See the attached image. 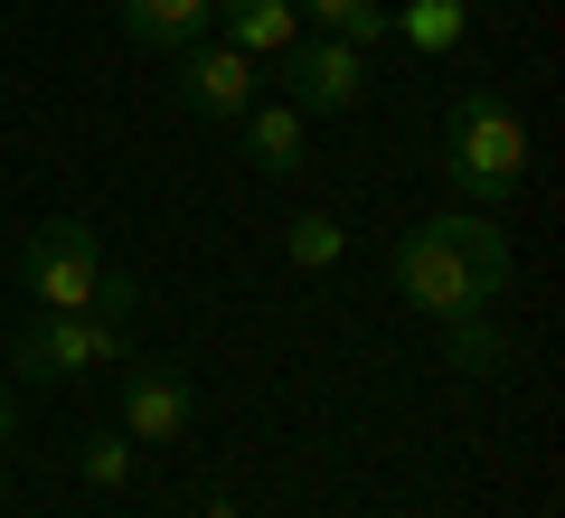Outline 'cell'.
Wrapping results in <instances>:
<instances>
[{
    "label": "cell",
    "mask_w": 565,
    "mask_h": 518,
    "mask_svg": "<svg viewBox=\"0 0 565 518\" xmlns=\"http://www.w3.org/2000/svg\"><path fill=\"white\" fill-rule=\"evenodd\" d=\"M386 274H396V293L415 302L424 320H481L490 302L509 293V274H519V255H509V226L481 218V208H444V218L405 226L396 245H386Z\"/></svg>",
    "instance_id": "obj_1"
},
{
    "label": "cell",
    "mask_w": 565,
    "mask_h": 518,
    "mask_svg": "<svg viewBox=\"0 0 565 518\" xmlns=\"http://www.w3.org/2000/svg\"><path fill=\"white\" fill-rule=\"evenodd\" d=\"M444 180L462 189L471 208H500L509 189L527 180V123L509 114V95H490V85H471V95H452L444 114Z\"/></svg>",
    "instance_id": "obj_2"
},
{
    "label": "cell",
    "mask_w": 565,
    "mask_h": 518,
    "mask_svg": "<svg viewBox=\"0 0 565 518\" xmlns=\"http://www.w3.org/2000/svg\"><path fill=\"white\" fill-rule=\"evenodd\" d=\"M132 359V330L95 311H39L20 339H10V368L20 378H104V368Z\"/></svg>",
    "instance_id": "obj_3"
},
{
    "label": "cell",
    "mask_w": 565,
    "mask_h": 518,
    "mask_svg": "<svg viewBox=\"0 0 565 518\" xmlns=\"http://www.w3.org/2000/svg\"><path fill=\"white\" fill-rule=\"evenodd\" d=\"M95 274H104V245H95V226H85V218L29 226L20 283H29V302H39V311H95Z\"/></svg>",
    "instance_id": "obj_4"
},
{
    "label": "cell",
    "mask_w": 565,
    "mask_h": 518,
    "mask_svg": "<svg viewBox=\"0 0 565 518\" xmlns=\"http://www.w3.org/2000/svg\"><path fill=\"white\" fill-rule=\"evenodd\" d=\"M114 424L141 443V453L189 443V424H199V387H189V368H170V359H122V378H114Z\"/></svg>",
    "instance_id": "obj_5"
},
{
    "label": "cell",
    "mask_w": 565,
    "mask_h": 518,
    "mask_svg": "<svg viewBox=\"0 0 565 518\" xmlns=\"http://www.w3.org/2000/svg\"><path fill=\"white\" fill-rule=\"evenodd\" d=\"M274 66H282V104H302V114H359V95H367V47H349V39H302Z\"/></svg>",
    "instance_id": "obj_6"
},
{
    "label": "cell",
    "mask_w": 565,
    "mask_h": 518,
    "mask_svg": "<svg viewBox=\"0 0 565 518\" xmlns=\"http://www.w3.org/2000/svg\"><path fill=\"white\" fill-rule=\"evenodd\" d=\"M170 95L189 104V114L199 123H236L245 104H255V57H245V47H207V39H189L180 47V76H170Z\"/></svg>",
    "instance_id": "obj_7"
},
{
    "label": "cell",
    "mask_w": 565,
    "mask_h": 518,
    "mask_svg": "<svg viewBox=\"0 0 565 518\" xmlns=\"http://www.w3.org/2000/svg\"><path fill=\"white\" fill-rule=\"evenodd\" d=\"M236 133H245V170H255V180H292L311 160V114L302 104H245Z\"/></svg>",
    "instance_id": "obj_8"
},
{
    "label": "cell",
    "mask_w": 565,
    "mask_h": 518,
    "mask_svg": "<svg viewBox=\"0 0 565 518\" xmlns=\"http://www.w3.org/2000/svg\"><path fill=\"white\" fill-rule=\"evenodd\" d=\"M207 20H217L226 47H245V57H282V47L311 39L292 0H207Z\"/></svg>",
    "instance_id": "obj_9"
},
{
    "label": "cell",
    "mask_w": 565,
    "mask_h": 518,
    "mask_svg": "<svg viewBox=\"0 0 565 518\" xmlns=\"http://www.w3.org/2000/svg\"><path fill=\"white\" fill-rule=\"evenodd\" d=\"M114 20L132 47H161V57H180L189 39H207V0H114Z\"/></svg>",
    "instance_id": "obj_10"
},
{
    "label": "cell",
    "mask_w": 565,
    "mask_h": 518,
    "mask_svg": "<svg viewBox=\"0 0 565 518\" xmlns=\"http://www.w3.org/2000/svg\"><path fill=\"white\" fill-rule=\"evenodd\" d=\"M386 39H405L415 57H452L471 39V0H405V10H386Z\"/></svg>",
    "instance_id": "obj_11"
},
{
    "label": "cell",
    "mask_w": 565,
    "mask_h": 518,
    "mask_svg": "<svg viewBox=\"0 0 565 518\" xmlns=\"http://www.w3.org/2000/svg\"><path fill=\"white\" fill-rule=\"evenodd\" d=\"M302 29L321 39H349V47H386V0H292Z\"/></svg>",
    "instance_id": "obj_12"
},
{
    "label": "cell",
    "mask_w": 565,
    "mask_h": 518,
    "mask_svg": "<svg viewBox=\"0 0 565 518\" xmlns=\"http://www.w3.org/2000/svg\"><path fill=\"white\" fill-rule=\"evenodd\" d=\"M340 218H321V208H302V218H282V264H292V274H330V264H340Z\"/></svg>",
    "instance_id": "obj_13"
},
{
    "label": "cell",
    "mask_w": 565,
    "mask_h": 518,
    "mask_svg": "<svg viewBox=\"0 0 565 518\" xmlns=\"http://www.w3.org/2000/svg\"><path fill=\"white\" fill-rule=\"evenodd\" d=\"M132 462H141V443L122 434V424H95V434L76 443V472L95 480V490H132Z\"/></svg>",
    "instance_id": "obj_14"
},
{
    "label": "cell",
    "mask_w": 565,
    "mask_h": 518,
    "mask_svg": "<svg viewBox=\"0 0 565 518\" xmlns=\"http://www.w3.org/2000/svg\"><path fill=\"white\" fill-rule=\"evenodd\" d=\"M452 368H471V378H481V368H509V339L490 330V311L481 320H452Z\"/></svg>",
    "instance_id": "obj_15"
},
{
    "label": "cell",
    "mask_w": 565,
    "mask_h": 518,
    "mask_svg": "<svg viewBox=\"0 0 565 518\" xmlns=\"http://www.w3.org/2000/svg\"><path fill=\"white\" fill-rule=\"evenodd\" d=\"M132 311H141V283L122 274V264H104L95 274V320H122V330H132Z\"/></svg>",
    "instance_id": "obj_16"
},
{
    "label": "cell",
    "mask_w": 565,
    "mask_h": 518,
    "mask_svg": "<svg viewBox=\"0 0 565 518\" xmlns=\"http://www.w3.org/2000/svg\"><path fill=\"white\" fill-rule=\"evenodd\" d=\"M10 434H20V405H10V397H0V443H10Z\"/></svg>",
    "instance_id": "obj_17"
}]
</instances>
